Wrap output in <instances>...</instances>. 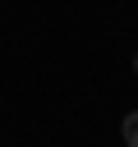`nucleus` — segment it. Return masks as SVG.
I'll return each mask as SVG.
<instances>
[{"instance_id": "1", "label": "nucleus", "mask_w": 138, "mask_h": 147, "mask_svg": "<svg viewBox=\"0 0 138 147\" xmlns=\"http://www.w3.org/2000/svg\"><path fill=\"white\" fill-rule=\"evenodd\" d=\"M124 142H129V147H138V110L124 119Z\"/></svg>"}, {"instance_id": "2", "label": "nucleus", "mask_w": 138, "mask_h": 147, "mask_svg": "<svg viewBox=\"0 0 138 147\" xmlns=\"http://www.w3.org/2000/svg\"><path fill=\"white\" fill-rule=\"evenodd\" d=\"M133 69H138V60H133Z\"/></svg>"}]
</instances>
